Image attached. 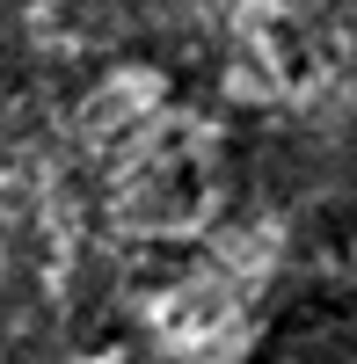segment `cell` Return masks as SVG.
Here are the masks:
<instances>
[{
    "mask_svg": "<svg viewBox=\"0 0 357 364\" xmlns=\"http://www.w3.org/2000/svg\"><path fill=\"white\" fill-rule=\"evenodd\" d=\"M248 364H357V284H314L262 321Z\"/></svg>",
    "mask_w": 357,
    "mask_h": 364,
    "instance_id": "6da1fadb",
    "label": "cell"
}]
</instances>
